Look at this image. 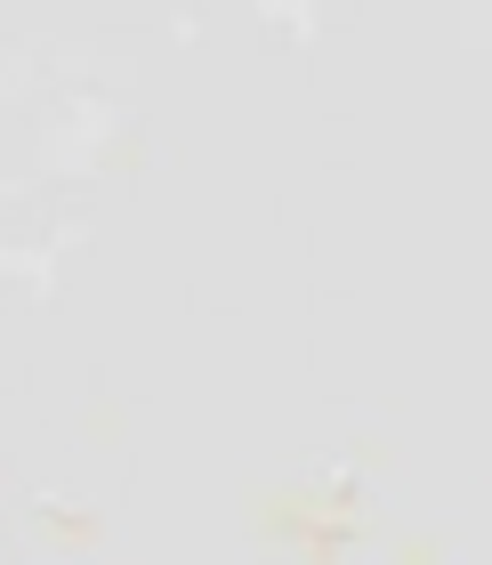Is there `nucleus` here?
Segmentation results:
<instances>
[]
</instances>
